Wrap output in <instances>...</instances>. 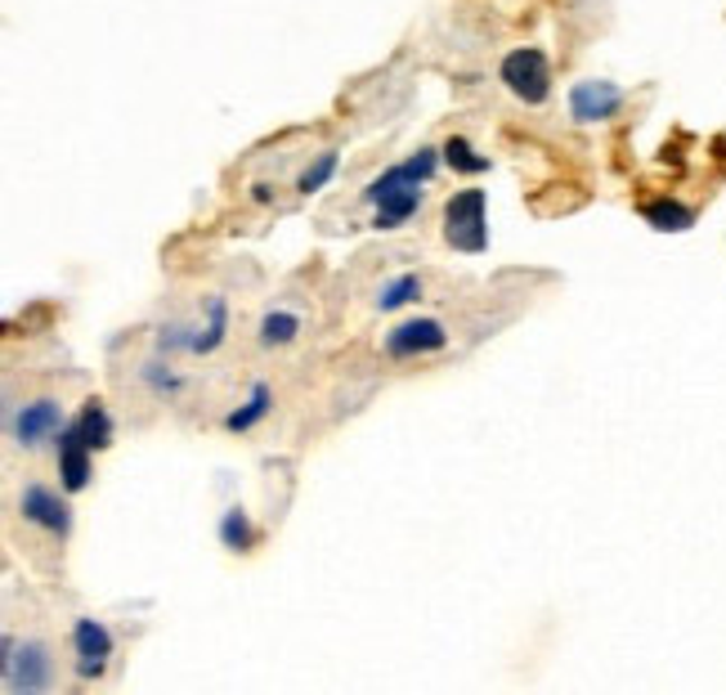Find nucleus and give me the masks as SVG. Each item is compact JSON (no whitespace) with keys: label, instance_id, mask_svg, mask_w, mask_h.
<instances>
[{"label":"nucleus","instance_id":"f257e3e1","mask_svg":"<svg viewBox=\"0 0 726 695\" xmlns=\"http://www.w3.org/2000/svg\"><path fill=\"white\" fill-rule=\"evenodd\" d=\"M440 171V153L435 149H417L413 158H404L399 166L381 171L368 189H363V202L373 207V229H399L409 215L422 207V185Z\"/></svg>","mask_w":726,"mask_h":695},{"label":"nucleus","instance_id":"f03ea898","mask_svg":"<svg viewBox=\"0 0 726 695\" xmlns=\"http://www.w3.org/2000/svg\"><path fill=\"white\" fill-rule=\"evenodd\" d=\"M0 678H5L10 695H41L54 682V660L46 642H18L14 633H5V660H0Z\"/></svg>","mask_w":726,"mask_h":695},{"label":"nucleus","instance_id":"7ed1b4c3","mask_svg":"<svg viewBox=\"0 0 726 695\" xmlns=\"http://www.w3.org/2000/svg\"><path fill=\"white\" fill-rule=\"evenodd\" d=\"M445 243L453 251H466V256H480L489 247L485 189H462L445 202Z\"/></svg>","mask_w":726,"mask_h":695},{"label":"nucleus","instance_id":"20e7f679","mask_svg":"<svg viewBox=\"0 0 726 695\" xmlns=\"http://www.w3.org/2000/svg\"><path fill=\"white\" fill-rule=\"evenodd\" d=\"M502 86L512 90L516 99H525V103H542L552 95V67H548V54L542 50H534V46H521V50H512L502 59Z\"/></svg>","mask_w":726,"mask_h":695},{"label":"nucleus","instance_id":"39448f33","mask_svg":"<svg viewBox=\"0 0 726 695\" xmlns=\"http://www.w3.org/2000/svg\"><path fill=\"white\" fill-rule=\"evenodd\" d=\"M63 426H67L63 405H59V399H50V395L27 399L23 409L10 413V435H14L18 449H36V445H46V440H59Z\"/></svg>","mask_w":726,"mask_h":695},{"label":"nucleus","instance_id":"423d86ee","mask_svg":"<svg viewBox=\"0 0 726 695\" xmlns=\"http://www.w3.org/2000/svg\"><path fill=\"white\" fill-rule=\"evenodd\" d=\"M18 517H23L27 525H36V530L54 534V538H67V530H72V507H67V498H59V489H50V485H41V481L23 485V494H18Z\"/></svg>","mask_w":726,"mask_h":695},{"label":"nucleus","instance_id":"0eeeda50","mask_svg":"<svg viewBox=\"0 0 726 695\" xmlns=\"http://www.w3.org/2000/svg\"><path fill=\"white\" fill-rule=\"evenodd\" d=\"M386 355L390 359H417V355H435L449 346V327L440 319H404L399 327L386 333Z\"/></svg>","mask_w":726,"mask_h":695},{"label":"nucleus","instance_id":"6e6552de","mask_svg":"<svg viewBox=\"0 0 726 695\" xmlns=\"http://www.w3.org/2000/svg\"><path fill=\"white\" fill-rule=\"evenodd\" d=\"M72 650H77V678H99L113 660V633H108L99 619L82 615L72 624Z\"/></svg>","mask_w":726,"mask_h":695},{"label":"nucleus","instance_id":"1a4fd4ad","mask_svg":"<svg viewBox=\"0 0 726 695\" xmlns=\"http://www.w3.org/2000/svg\"><path fill=\"white\" fill-rule=\"evenodd\" d=\"M624 108V90L614 82H578L569 90V117L578 126H592V122H610L614 113Z\"/></svg>","mask_w":726,"mask_h":695},{"label":"nucleus","instance_id":"9d476101","mask_svg":"<svg viewBox=\"0 0 726 695\" xmlns=\"http://www.w3.org/2000/svg\"><path fill=\"white\" fill-rule=\"evenodd\" d=\"M90 458H95V449L82 440V431L77 426H63L59 431V481H63V489L67 494H82L86 485H90Z\"/></svg>","mask_w":726,"mask_h":695},{"label":"nucleus","instance_id":"9b49d317","mask_svg":"<svg viewBox=\"0 0 726 695\" xmlns=\"http://www.w3.org/2000/svg\"><path fill=\"white\" fill-rule=\"evenodd\" d=\"M206 319L193 327V350L189 355H215L225 346V337H229V301L225 297H206Z\"/></svg>","mask_w":726,"mask_h":695},{"label":"nucleus","instance_id":"f8f14e48","mask_svg":"<svg viewBox=\"0 0 726 695\" xmlns=\"http://www.w3.org/2000/svg\"><path fill=\"white\" fill-rule=\"evenodd\" d=\"M297 337H301V314L283 310V306L265 310V319H261V327H256V342H261L265 350H274V346H292Z\"/></svg>","mask_w":726,"mask_h":695},{"label":"nucleus","instance_id":"ddd939ff","mask_svg":"<svg viewBox=\"0 0 726 695\" xmlns=\"http://www.w3.org/2000/svg\"><path fill=\"white\" fill-rule=\"evenodd\" d=\"M72 426L82 431V440H86L95 454L113 445V418H108L103 399H86V405H82V413H77V422H72Z\"/></svg>","mask_w":726,"mask_h":695},{"label":"nucleus","instance_id":"4468645a","mask_svg":"<svg viewBox=\"0 0 726 695\" xmlns=\"http://www.w3.org/2000/svg\"><path fill=\"white\" fill-rule=\"evenodd\" d=\"M215 534H221V543L229 547V553H251V547H256V525H251V517L242 507H229Z\"/></svg>","mask_w":726,"mask_h":695},{"label":"nucleus","instance_id":"2eb2a0df","mask_svg":"<svg viewBox=\"0 0 726 695\" xmlns=\"http://www.w3.org/2000/svg\"><path fill=\"white\" fill-rule=\"evenodd\" d=\"M270 409H274V390H270L265 382H256V386H251V395H247V405H242L238 413H229L225 426H229V431H251L256 422L270 418Z\"/></svg>","mask_w":726,"mask_h":695},{"label":"nucleus","instance_id":"dca6fc26","mask_svg":"<svg viewBox=\"0 0 726 695\" xmlns=\"http://www.w3.org/2000/svg\"><path fill=\"white\" fill-rule=\"evenodd\" d=\"M646 221L664 229V234H681V229H691L696 225V211L691 207H681L677 198H660V202H650L646 207Z\"/></svg>","mask_w":726,"mask_h":695},{"label":"nucleus","instance_id":"f3484780","mask_svg":"<svg viewBox=\"0 0 726 695\" xmlns=\"http://www.w3.org/2000/svg\"><path fill=\"white\" fill-rule=\"evenodd\" d=\"M409 301H422V278L417 274H399L377 291V310H404Z\"/></svg>","mask_w":726,"mask_h":695},{"label":"nucleus","instance_id":"a211bd4d","mask_svg":"<svg viewBox=\"0 0 726 695\" xmlns=\"http://www.w3.org/2000/svg\"><path fill=\"white\" fill-rule=\"evenodd\" d=\"M139 382L149 386L153 395H162V399H166V395L175 399L179 390H185V377H179V373L171 369V363H162V359H149V363H143V369H139Z\"/></svg>","mask_w":726,"mask_h":695},{"label":"nucleus","instance_id":"6ab92c4d","mask_svg":"<svg viewBox=\"0 0 726 695\" xmlns=\"http://www.w3.org/2000/svg\"><path fill=\"white\" fill-rule=\"evenodd\" d=\"M337 166H341V153L337 149H328V153H318L305 171H301V179H297V194H318L328 179L337 175Z\"/></svg>","mask_w":726,"mask_h":695},{"label":"nucleus","instance_id":"aec40b11","mask_svg":"<svg viewBox=\"0 0 726 695\" xmlns=\"http://www.w3.org/2000/svg\"><path fill=\"white\" fill-rule=\"evenodd\" d=\"M445 162H449L453 171H462V175H480V171H489V158H480L462 135H453V139L445 144Z\"/></svg>","mask_w":726,"mask_h":695},{"label":"nucleus","instance_id":"412c9836","mask_svg":"<svg viewBox=\"0 0 726 695\" xmlns=\"http://www.w3.org/2000/svg\"><path fill=\"white\" fill-rule=\"evenodd\" d=\"M175 350H193V327L179 323V319L158 333V355H175Z\"/></svg>","mask_w":726,"mask_h":695}]
</instances>
